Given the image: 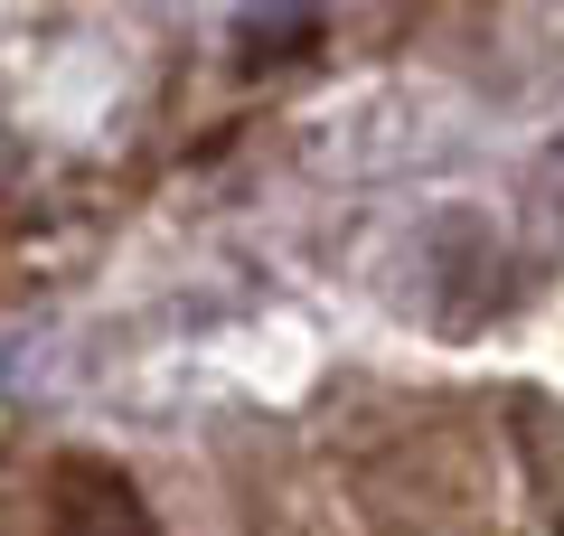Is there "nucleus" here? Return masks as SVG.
I'll list each match as a JSON object with an SVG mask.
<instances>
[]
</instances>
